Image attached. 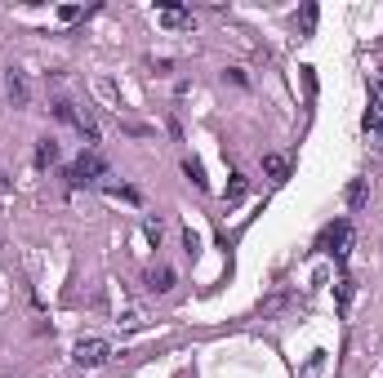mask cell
Instances as JSON below:
<instances>
[{
	"label": "cell",
	"instance_id": "cell-6",
	"mask_svg": "<svg viewBox=\"0 0 383 378\" xmlns=\"http://www.w3.org/2000/svg\"><path fill=\"white\" fill-rule=\"evenodd\" d=\"M5 89H9V98H14V107H27L31 89H27V76H23V72H9V76H5Z\"/></svg>",
	"mask_w": 383,
	"mask_h": 378
},
{
	"label": "cell",
	"instance_id": "cell-17",
	"mask_svg": "<svg viewBox=\"0 0 383 378\" xmlns=\"http://www.w3.org/2000/svg\"><path fill=\"white\" fill-rule=\"evenodd\" d=\"M58 18H63V23H76V18H80V9H76V5H63V9H58Z\"/></svg>",
	"mask_w": 383,
	"mask_h": 378
},
{
	"label": "cell",
	"instance_id": "cell-18",
	"mask_svg": "<svg viewBox=\"0 0 383 378\" xmlns=\"http://www.w3.org/2000/svg\"><path fill=\"white\" fill-rule=\"evenodd\" d=\"M370 147H374V152H383V125H379V129H370Z\"/></svg>",
	"mask_w": 383,
	"mask_h": 378
},
{
	"label": "cell",
	"instance_id": "cell-5",
	"mask_svg": "<svg viewBox=\"0 0 383 378\" xmlns=\"http://www.w3.org/2000/svg\"><path fill=\"white\" fill-rule=\"evenodd\" d=\"M161 27H170V31H178V27H192V9H178V5H165L161 13Z\"/></svg>",
	"mask_w": 383,
	"mask_h": 378
},
{
	"label": "cell",
	"instance_id": "cell-13",
	"mask_svg": "<svg viewBox=\"0 0 383 378\" xmlns=\"http://www.w3.org/2000/svg\"><path fill=\"white\" fill-rule=\"evenodd\" d=\"M183 174H188L196 187H205V169H201V160H192V156H188V160H183Z\"/></svg>",
	"mask_w": 383,
	"mask_h": 378
},
{
	"label": "cell",
	"instance_id": "cell-14",
	"mask_svg": "<svg viewBox=\"0 0 383 378\" xmlns=\"http://www.w3.org/2000/svg\"><path fill=\"white\" fill-rule=\"evenodd\" d=\"M245 187H249V183L237 174V178H232V187H227V201H241V196H245Z\"/></svg>",
	"mask_w": 383,
	"mask_h": 378
},
{
	"label": "cell",
	"instance_id": "cell-4",
	"mask_svg": "<svg viewBox=\"0 0 383 378\" xmlns=\"http://www.w3.org/2000/svg\"><path fill=\"white\" fill-rule=\"evenodd\" d=\"M72 360L80 369H98V365H107V360H112V343L107 338H80L72 348Z\"/></svg>",
	"mask_w": 383,
	"mask_h": 378
},
{
	"label": "cell",
	"instance_id": "cell-16",
	"mask_svg": "<svg viewBox=\"0 0 383 378\" xmlns=\"http://www.w3.org/2000/svg\"><path fill=\"white\" fill-rule=\"evenodd\" d=\"M312 27H316V5H303V36H312Z\"/></svg>",
	"mask_w": 383,
	"mask_h": 378
},
{
	"label": "cell",
	"instance_id": "cell-3",
	"mask_svg": "<svg viewBox=\"0 0 383 378\" xmlns=\"http://www.w3.org/2000/svg\"><path fill=\"white\" fill-rule=\"evenodd\" d=\"M352 245H357V232H352V223H347V218L330 223L321 232V250L335 254V258H347V254H352Z\"/></svg>",
	"mask_w": 383,
	"mask_h": 378
},
{
	"label": "cell",
	"instance_id": "cell-8",
	"mask_svg": "<svg viewBox=\"0 0 383 378\" xmlns=\"http://www.w3.org/2000/svg\"><path fill=\"white\" fill-rule=\"evenodd\" d=\"M116 325H121V334H134V330H143V325H147V316H143V307H129V311L116 316Z\"/></svg>",
	"mask_w": 383,
	"mask_h": 378
},
{
	"label": "cell",
	"instance_id": "cell-15",
	"mask_svg": "<svg viewBox=\"0 0 383 378\" xmlns=\"http://www.w3.org/2000/svg\"><path fill=\"white\" fill-rule=\"evenodd\" d=\"M347 303H352V281H347V276H343V281H339V307L347 311Z\"/></svg>",
	"mask_w": 383,
	"mask_h": 378
},
{
	"label": "cell",
	"instance_id": "cell-7",
	"mask_svg": "<svg viewBox=\"0 0 383 378\" xmlns=\"http://www.w3.org/2000/svg\"><path fill=\"white\" fill-rule=\"evenodd\" d=\"M263 174H268L272 183H286V178H290V160H286V156H276V152H272V156H263Z\"/></svg>",
	"mask_w": 383,
	"mask_h": 378
},
{
	"label": "cell",
	"instance_id": "cell-9",
	"mask_svg": "<svg viewBox=\"0 0 383 378\" xmlns=\"http://www.w3.org/2000/svg\"><path fill=\"white\" fill-rule=\"evenodd\" d=\"M170 285H174V272L170 267H152V272H147V289H152V294H165Z\"/></svg>",
	"mask_w": 383,
	"mask_h": 378
},
{
	"label": "cell",
	"instance_id": "cell-12",
	"mask_svg": "<svg viewBox=\"0 0 383 378\" xmlns=\"http://www.w3.org/2000/svg\"><path fill=\"white\" fill-rule=\"evenodd\" d=\"M54 160H58V143L45 138V143L36 147V165H54Z\"/></svg>",
	"mask_w": 383,
	"mask_h": 378
},
{
	"label": "cell",
	"instance_id": "cell-11",
	"mask_svg": "<svg viewBox=\"0 0 383 378\" xmlns=\"http://www.w3.org/2000/svg\"><path fill=\"white\" fill-rule=\"evenodd\" d=\"M107 187V196H121V201H129V205H139L143 196H139V187H125V183H103Z\"/></svg>",
	"mask_w": 383,
	"mask_h": 378
},
{
	"label": "cell",
	"instance_id": "cell-1",
	"mask_svg": "<svg viewBox=\"0 0 383 378\" xmlns=\"http://www.w3.org/2000/svg\"><path fill=\"white\" fill-rule=\"evenodd\" d=\"M54 116L68 121V125H76L85 143H98V121H94L90 107H76V103H68V98H58V103H54Z\"/></svg>",
	"mask_w": 383,
	"mask_h": 378
},
{
	"label": "cell",
	"instance_id": "cell-10",
	"mask_svg": "<svg viewBox=\"0 0 383 378\" xmlns=\"http://www.w3.org/2000/svg\"><path fill=\"white\" fill-rule=\"evenodd\" d=\"M365 196H370V187H365V178H357V183H347V209H361Z\"/></svg>",
	"mask_w": 383,
	"mask_h": 378
},
{
	"label": "cell",
	"instance_id": "cell-2",
	"mask_svg": "<svg viewBox=\"0 0 383 378\" xmlns=\"http://www.w3.org/2000/svg\"><path fill=\"white\" fill-rule=\"evenodd\" d=\"M103 156H98L94 152V147H90V152H80L76 160H72V165H68V183L72 187H85V183H98V178H103Z\"/></svg>",
	"mask_w": 383,
	"mask_h": 378
}]
</instances>
